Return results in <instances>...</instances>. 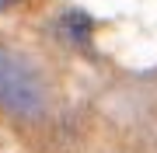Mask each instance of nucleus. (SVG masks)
Returning <instances> with one entry per match:
<instances>
[{
	"instance_id": "1",
	"label": "nucleus",
	"mask_w": 157,
	"mask_h": 153,
	"mask_svg": "<svg viewBox=\"0 0 157 153\" xmlns=\"http://www.w3.org/2000/svg\"><path fill=\"white\" fill-rule=\"evenodd\" d=\"M45 80L25 56L0 49V111L14 118H39L45 111Z\"/></svg>"
},
{
	"instance_id": "2",
	"label": "nucleus",
	"mask_w": 157,
	"mask_h": 153,
	"mask_svg": "<svg viewBox=\"0 0 157 153\" xmlns=\"http://www.w3.org/2000/svg\"><path fill=\"white\" fill-rule=\"evenodd\" d=\"M59 31L67 35L70 46H87V35H91V14L84 11H67L59 17Z\"/></svg>"
},
{
	"instance_id": "3",
	"label": "nucleus",
	"mask_w": 157,
	"mask_h": 153,
	"mask_svg": "<svg viewBox=\"0 0 157 153\" xmlns=\"http://www.w3.org/2000/svg\"><path fill=\"white\" fill-rule=\"evenodd\" d=\"M7 4H14V0H0V7H7Z\"/></svg>"
}]
</instances>
